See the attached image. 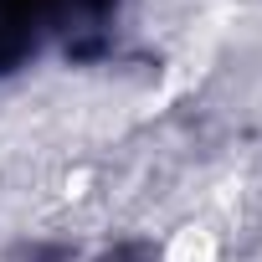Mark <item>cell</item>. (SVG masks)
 <instances>
[{
	"label": "cell",
	"instance_id": "6da1fadb",
	"mask_svg": "<svg viewBox=\"0 0 262 262\" xmlns=\"http://www.w3.org/2000/svg\"><path fill=\"white\" fill-rule=\"evenodd\" d=\"M160 262H226V242L206 221H175L160 236Z\"/></svg>",
	"mask_w": 262,
	"mask_h": 262
}]
</instances>
